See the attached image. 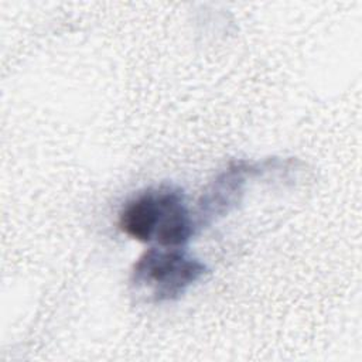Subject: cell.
<instances>
[{
    "mask_svg": "<svg viewBox=\"0 0 362 362\" xmlns=\"http://www.w3.org/2000/svg\"><path fill=\"white\" fill-rule=\"evenodd\" d=\"M119 228L140 242L180 247L189 240L197 225L184 204L182 192L173 187H158L137 194L123 205Z\"/></svg>",
    "mask_w": 362,
    "mask_h": 362,
    "instance_id": "1",
    "label": "cell"
},
{
    "mask_svg": "<svg viewBox=\"0 0 362 362\" xmlns=\"http://www.w3.org/2000/svg\"><path fill=\"white\" fill-rule=\"evenodd\" d=\"M208 272L206 266L178 247H150L134 263L132 283L147 288L156 303L180 298Z\"/></svg>",
    "mask_w": 362,
    "mask_h": 362,
    "instance_id": "2",
    "label": "cell"
},
{
    "mask_svg": "<svg viewBox=\"0 0 362 362\" xmlns=\"http://www.w3.org/2000/svg\"><path fill=\"white\" fill-rule=\"evenodd\" d=\"M260 173V168L246 161L230 164L204 191L198 201L197 226H204L228 215L240 202L246 180Z\"/></svg>",
    "mask_w": 362,
    "mask_h": 362,
    "instance_id": "3",
    "label": "cell"
}]
</instances>
